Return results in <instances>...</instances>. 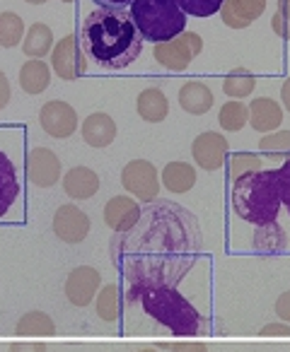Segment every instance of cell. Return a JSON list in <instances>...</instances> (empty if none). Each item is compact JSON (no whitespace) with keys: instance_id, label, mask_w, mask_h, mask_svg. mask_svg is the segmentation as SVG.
<instances>
[{"instance_id":"e575fe53","label":"cell","mask_w":290,"mask_h":352,"mask_svg":"<svg viewBox=\"0 0 290 352\" xmlns=\"http://www.w3.org/2000/svg\"><path fill=\"white\" fill-rule=\"evenodd\" d=\"M271 27H273V32L280 36V39H288L290 41V17L276 12L273 20H271Z\"/></svg>"},{"instance_id":"8fae6325","label":"cell","mask_w":290,"mask_h":352,"mask_svg":"<svg viewBox=\"0 0 290 352\" xmlns=\"http://www.w3.org/2000/svg\"><path fill=\"white\" fill-rule=\"evenodd\" d=\"M27 176L39 188H51L61 179V160L49 147H34L27 157Z\"/></svg>"},{"instance_id":"60d3db41","label":"cell","mask_w":290,"mask_h":352,"mask_svg":"<svg viewBox=\"0 0 290 352\" xmlns=\"http://www.w3.org/2000/svg\"><path fill=\"white\" fill-rule=\"evenodd\" d=\"M280 99H283V109L290 111V78L283 82V89H280Z\"/></svg>"},{"instance_id":"f1b7e54d","label":"cell","mask_w":290,"mask_h":352,"mask_svg":"<svg viewBox=\"0 0 290 352\" xmlns=\"http://www.w3.org/2000/svg\"><path fill=\"white\" fill-rule=\"evenodd\" d=\"M218 123H220L222 131H230V133H237L249 123V107H245L242 102H227L220 107L218 111Z\"/></svg>"},{"instance_id":"7402d4cb","label":"cell","mask_w":290,"mask_h":352,"mask_svg":"<svg viewBox=\"0 0 290 352\" xmlns=\"http://www.w3.org/2000/svg\"><path fill=\"white\" fill-rule=\"evenodd\" d=\"M163 184L172 193H187L196 186V169L189 162H169L163 169Z\"/></svg>"},{"instance_id":"83f0119b","label":"cell","mask_w":290,"mask_h":352,"mask_svg":"<svg viewBox=\"0 0 290 352\" xmlns=\"http://www.w3.org/2000/svg\"><path fill=\"white\" fill-rule=\"evenodd\" d=\"M25 22L17 12H0V46L3 49H15L25 41Z\"/></svg>"},{"instance_id":"484cf974","label":"cell","mask_w":290,"mask_h":352,"mask_svg":"<svg viewBox=\"0 0 290 352\" xmlns=\"http://www.w3.org/2000/svg\"><path fill=\"white\" fill-rule=\"evenodd\" d=\"M15 333L17 336H25V338H32V336H54L56 333V323L49 314L44 311H27L25 316L17 321L15 326Z\"/></svg>"},{"instance_id":"ee69618b","label":"cell","mask_w":290,"mask_h":352,"mask_svg":"<svg viewBox=\"0 0 290 352\" xmlns=\"http://www.w3.org/2000/svg\"><path fill=\"white\" fill-rule=\"evenodd\" d=\"M138 352H158V350H138Z\"/></svg>"},{"instance_id":"d6a6232c","label":"cell","mask_w":290,"mask_h":352,"mask_svg":"<svg viewBox=\"0 0 290 352\" xmlns=\"http://www.w3.org/2000/svg\"><path fill=\"white\" fill-rule=\"evenodd\" d=\"M278 176V191H280V206H285L290 215V157L280 164V169H276Z\"/></svg>"},{"instance_id":"b9f144b4","label":"cell","mask_w":290,"mask_h":352,"mask_svg":"<svg viewBox=\"0 0 290 352\" xmlns=\"http://www.w3.org/2000/svg\"><path fill=\"white\" fill-rule=\"evenodd\" d=\"M278 12L285 17H290V0H278Z\"/></svg>"},{"instance_id":"9a60e30c","label":"cell","mask_w":290,"mask_h":352,"mask_svg":"<svg viewBox=\"0 0 290 352\" xmlns=\"http://www.w3.org/2000/svg\"><path fill=\"white\" fill-rule=\"evenodd\" d=\"M80 133H83V140L87 142L90 147H109L116 138V121H114L109 113L97 111L90 113L87 118L80 126Z\"/></svg>"},{"instance_id":"5bb4252c","label":"cell","mask_w":290,"mask_h":352,"mask_svg":"<svg viewBox=\"0 0 290 352\" xmlns=\"http://www.w3.org/2000/svg\"><path fill=\"white\" fill-rule=\"evenodd\" d=\"M266 10V0H225L220 17L230 30H245L256 22Z\"/></svg>"},{"instance_id":"44dd1931","label":"cell","mask_w":290,"mask_h":352,"mask_svg":"<svg viewBox=\"0 0 290 352\" xmlns=\"http://www.w3.org/2000/svg\"><path fill=\"white\" fill-rule=\"evenodd\" d=\"M54 32H51L49 25H32L25 34V41H22V54L30 60H41L44 56H49L54 51Z\"/></svg>"},{"instance_id":"d6986e66","label":"cell","mask_w":290,"mask_h":352,"mask_svg":"<svg viewBox=\"0 0 290 352\" xmlns=\"http://www.w3.org/2000/svg\"><path fill=\"white\" fill-rule=\"evenodd\" d=\"M136 109H138V116H141L143 121L160 123V121H165V118H167L169 102H167V97H165L163 89L148 87V89H143V92L138 94Z\"/></svg>"},{"instance_id":"cb8c5ba5","label":"cell","mask_w":290,"mask_h":352,"mask_svg":"<svg viewBox=\"0 0 290 352\" xmlns=\"http://www.w3.org/2000/svg\"><path fill=\"white\" fill-rule=\"evenodd\" d=\"M288 246V234L278 222L261 225L254 230V249L261 254H278Z\"/></svg>"},{"instance_id":"8992f818","label":"cell","mask_w":290,"mask_h":352,"mask_svg":"<svg viewBox=\"0 0 290 352\" xmlns=\"http://www.w3.org/2000/svg\"><path fill=\"white\" fill-rule=\"evenodd\" d=\"M201 51H203L201 36L194 34V32H184V34H179L177 39L158 44L153 54H155V60H158L160 65H165L167 70L179 73V70H187L189 63H191Z\"/></svg>"},{"instance_id":"5b68a950","label":"cell","mask_w":290,"mask_h":352,"mask_svg":"<svg viewBox=\"0 0 290 352\" xmlns=\"http://www.w3.org/2000/svg\"><path fill=\"white\" fill-rule=\"evenodd\" d=\"M121 186L141 203H153L160 196V174L153 162L131 160L121 169Z\"/></svg>"},{"instance_id":"836d02e7","label":"cell","mask_w":290,"mask_h":352,"mask_svg":"<svg viewBox=\"0 0 290 352\" xmlns=\"http://www.w3.org/2000/svg\"><path fill=\"white\" fill-rule=\"evenodd\" d=\"M261 338H290V323H266L259 331Z\"/></svg>"},{"instance_id":"52a82bcc","label":"cell","mask_w":290,"mask_h":352,"mask_svg":"<svg viewBox=\"0 0 290 352\" xmlns=\"http://www.w3.org/2000/svg\"><path fill=\"white\" fill-rule=\"evenodd\" d=\"M51 70L59 75L61 80H78L87 73V56H85L83 46H80L78 36L68 34L54 46L51 51Z\"/></svg>"},{"instance_id":"f35d334b","label":"cell","mask_w":290,"mask_h":352,"mask_svg":"<svg viewBox=\"0 0 290 352\" xmlns=\"http://www.w3.org/2000/svg\"><path fill=\"white\" fill-rule=\"evenodd\" d=\"M92 3H97L102 10H126L133 0H92Z\"/></svg>"},{"instance_id":"603a6c76","label":"cell","mask_w":290,"mask_h":352,"mask_svg":"<svg viewBox=\"0 0 290 352\" xmlns=\"http://www.w3.org/2000/svg\"><path fill=\"white\" fill-rule=\"evenodd\" d=\"M51 85V68L44 60H27L20 68V87L27 94H41Z\"/></svg>"},{"instance_id":"ffe728a7","label":"cell","mask_w":290,"mask_h":352,"mask_svg":"<svg viewBox=\"0 0 290 352\" xmlns=\"http://www.w3.org/2000/svg\"><path fill=\"white\" fill-rule=\"evenodd\" d=\"M17 196H20L17 169H15V164H12L10 157L0 150V217L15 206Z\"/></svg>"},{"instance_id":"ac0fdd59","label":"cell","mask_w":290,"mask_h":352,"mask_svg":"<svg viewBox=\"0 0 290 352\" xmlns=\"http://www.w3.org/2000/svg\"><path fill=\"white\" fill-rule=\"evenodd\" d=\"M179 107L187 113H194V116H201L208 109L213 107V92L206 82H198V80H189V82L182 85L179 89Z\"/></svg>"},{"instance_id":"4dcf8cb0","label":"cell","mask_w":290,"mask_h":352,"mask_svg":"<svg viewBox=\"0 0 290 352\" xmlns=\"http://www.w3.org/2000/svg\"><path fill=\"white\" fill-rule=\"evenodd\" d=\"M259 150L266 157H290V131H273L259 140Z\"/></svg>"},{"instance_id":"ab89813d","label":"cell","mask_w":290,"mask_h":352,"mask_svg":"<svg viewBox=\"0 0 290 352\" xmlns=\"http://www.w3.org/2000/svg\"><path fill=\"white\" fill-rule=\"evenodd\" d=\"M172 352H208V347L203 342H174L169 345Z\"/></svg>"},{"instance_id":"277c9868","label":"cell","mask_w":290,"mask_h":352,"mask_svg":"<svg viewBox=\"0 0 290 352\" xmlns=\"http://www.w3.org/2000/svg\"><path fill=\"white\" fill-rule=\"evenodd\" d=\"M128 15L143 39L153 41L155 46L187 32V15L177 0H133Z\"/></svg>"},{"instance_id":"9c48e42d","label":"cell","mask_w":290,"mask_h":352,"mask_svg":"<svg viewBox=\"0 0 290 352\" xmlns=\"http://www.w3.org/2000/svg\"><path fill=\"white\" fill-rule=\"evenodd\" d=\"M90 222L87 212H83L78 206H61L54 215V234L65 244H80L87 239L90 234Z\"/></svg>"},{"instance_id":"74e56055","label":"cell","mask_w":290,"mask_h":352,"mask_svg":"<svg viewBox=\"0 0 290 352\" xmlns=\"http://www.w3.org/2000/svg\"><path fill=\"white\" fill-rule=\"evenodd\" d=\"M10 352H46L44 342H10Z\"/></svg>"},{"instance_id":"2e32d148","label":"cell","mask_w":290,"mask_h":352,"mask_svg":"<svg viewBox=\"0 0 290 352\" xmlns=\"http://www.w3.org/2000/svg\"><path fill=\"white\" fill-rule=\"evenodd\" d=\"M283 123V109L276 99L271 97H259L249 104V126L256 133H273L276 128H280Z\"/></svg>"},{"instance_id":"e0dca14e","label":"cell","mask_w":290,"mask_h":352,"mask_svg":"<svg viewBox=\"0 0 290 352\" xmlns=\"http://www.w3.org/2000/svg\"><path fill=\"white\" fill-rule=\"evenodd\" d=\"M63 191L73 201H87L99 191V176L90 166H73L63 176Z\"/></svg>"},{"instance_id":"8d00e7d4","label":"cell","mask_w":290,"mask_h":352,"mask_svg":"<svg viewBox=\"0 0 290 352\" xmlns=\"http://www.w3.org/2000/svg\"><path fill=\"white\" fill-rule=\"evenodd\" d=\"M10 97H12L10 80H8V75L0 70V109H6L8 104H10Z\"/></svg>"},{"instance_id":"7a4b0ae2","label":"cell","mask_w":290,"mask_h":352,"mask_svg":"<svg viewBox=\"0 0 290 352\" xmlns=\"http://www.w3.org/2000/svg\"><path fill=\"white\" fill-rule=\"evenodd\" d=\"M133 297L141 299L143 309L160 326L169 328L174 336H196L203 331V318L182 294L165 283H143L133 289Z\"/></svg>"},{"instance_id":"3957f363","label":"cell","mask_w":290,"mask_h":352,"mask_svg":"<svg viewBox=\"0 0 290 352\" xmlns=\"http://www.w3.org/2000/svg\"><path fill=\"white\" fill-rule=\"evenodd\" d=\"M232 208L254 227L271 225L280 212V191L276 169H261L237 179L232 186Z\"/></svg>"},{"instance_id":"f546056e","label":"cell","mask_w":290,"mask_h":352,"mask_svg":"<svg viewBox=\"0 0 290 352\" xmlns=\"http://www.w3.org/2000/svg\"><path fill=\"white\" fill-rule=\"evenodd\" d=\"M251 171H261V157L251 155V152H235L227 157V174L232 182L251 174Z\"/></svg>"},{"instance_id":"f6af8a7d","label":"cell","mask_w":290,"mask_h":352,"mask_svg":"<svg viewBox=\"0 0 290 352\" xmlns=\"http://www.w3.org/2000/svg\"><path fill=\"white\" fill-rule=\"evenodd\" d=\"M63 3H73V0H63Z\"/></svg>"},{"instance_id":"1f68e13d","label":"cell","mask_w":290,"mask_h":352,"mask_svg":"<svg viewBox=\"0 0 290 352\" xmlns=\"http://www.w3.org/2000/svg\"><path fill=\"white\" fill-rule=\"evenodd\" d=\"M177 3L187 17H211L216 12H220L225 0H177Z\"/></svg>"},{"instance_id":"7c38bea8","label":"cell","mask_w":290,"mask_h":352,"mask_svg":"<svg viewBox=\"0 0 290 352\" xmlns=\"http://www.w3.org/2000/svg\"><path fill=\"white\" fill-rule=\"evenodd\" d=\"M102 289V278L90 265H78L65 280V297L73 307H87Z\"/></svg>"},{"instance_id":"4316f807","label":"cell","mask_w":290,"mask_h":352,"mask_svg":"<svg viewBox=\"0 0 290 352\" xmlns=\"http://www.w3.org/2000/svg\"><path fill=\"white\" fill-rule=\"evenodd\" d=\"M94 307H97V316L102 321L112 323L121 316V292L118 285H104L94 297Z\"/></svg>"},{"instance_id":"ba28073f","label":"cell","mask_w":290,"mask_h":352,"mask_svg":"<svg viewBox=\"0 0 290 352\" xmlns=\"http://www.w3.org/2000/svg\"><path fill=\"white\" fill-rule=\"evenodd\" d=\"M39 123L44 128V133H49L51 138H70L75 131H78V111L70 107L68 102H61V99H54V102H46L39 111Z\"/></svg>"},{"instance_id":"d590c367","label":"cell","mask_w":290,"mask_h":352,"mask_svg":"<svg viewBox=\"0 0 290 352\" xmlns=\"http://www.w3.org/2000/svg\"><path fill=\"white\" fill-rule=\"evenodd\" d=\"M273 309H276V314H278V318H283L285 323H290V289L276 299V307Z\"/></svg>"},{"instance_id":"4fadbf2b","label":"cell","mask_w":290,"mask_h":352,"mask_svg":"<svg viewBox=\"0 0 290 352\" xmlns=\"http://www.w3.org/2000/svg\"><path fill=\"white\" fill-rule=\"evenodd\" d=\"M143 208L138 201H133L131 196H114L104 206V222L112 232L116 234H126L133 227L141 222Z\"/></svg>"},{"instance_id":"30bf717a","label":"cell","mask_w":290,"mask_h":352,"mask_svg":"<svg viewBox=\"0 0 290 352\" xmlns=\"http://www.w3.org/2000/svg\"><path fill=\"white\" fill-rule=\"evenodd\" d=\"M227 140L222 138V133L218 131H206L201 135H196L191 145L194 162L201 166L203 171H216L225 164L227 160Z\"/></svg>"},{"instance_id":"d4e9b609","label":"cell","mask_w":290,"mask_h":352,"mask_svg":"<svg viewBox=\"0 0 290 352\" xmlns=\"http://www.w3.org/2000/svg\"><path fill=\"white\" fill-rule=\"evenodd\" d=\"M254 87H256V78L247 68L230 70L225 75V80H222V92L235 99V102H242L245 97H249L254 92Z\"/></svg>"},{"instance_id":"7bdbcfd3","label":"cell","mask_w":290,"mask_h":352,"mask_svg":"<svg viewBox=\"0 0 290 352\" xmlns=\"http://www.w3.org/2000/svg\"><path fill=\"white\" fill-rule=\"evenodd\" d=\"M25 3H30V6H44V3H49V0H25Z\"/></svg>"},{"instance_id":"6da1fadb","label":"cell","mask_w":290,"mask_h":352,"mask_svg":"<svg viewBox=\"0 0 290 352\" xmlns=\"http://www.w3.org/2000/svg\"><path fill=\"white\" fill-rule=\"evenodd\" d=\"M78 41L85 56L94 60L99 68L121 70L131 65L143 51V36L133 25L131 15L123 10L90 12L80 27Z\"/></svg>"}]
</instances>
